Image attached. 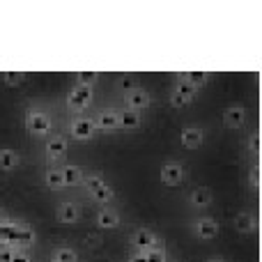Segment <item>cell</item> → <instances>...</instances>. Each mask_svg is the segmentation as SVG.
Listing matches in <instances>:
<instances>
[{"label": "cell", "mask_w": 262, "mask_h": 262, "mask_svg": "<svg viewBox=\"0 0 262 262\" xmlns=\"http://www.w3.org/2000/svg\"><path fill=\"white\" fill-rule=\"evenodd\" d=\"M51 127H53V120L46 108H30L26 113V131L30 136L44 138L46 134H51Z\"/></svg>", "instance_id": "obj_1"}, {"label": "cell", "mask_w": 262, "mask_h": 262, "mask_svg": "<svg viewBox=\"0 0 262 262\" xmlns=\"http://www.w3.org/2000/svg\"><path fill=\"white\" fill-rule=\"evenodd\" d=\"M92 99H95V88H88V85H78V83H74V88L67 92V108L69 113H85L88 106L92 104Z\"/></svg>", "instance_id": "obj_2"}, {"label": "cell", "mask_w": 262, "mask_h": 262, "mask_svg": "<svg viewBox=\"0 0 262 262\" xmlns=\"http://www.w3.org/2000/svg\"><path fill=\"white\" fill-rule=\"evenodd\" d=\"M184 180H186V170H184V166L177 161L163 163L161 170H159V182H161L163 186H180Z\"/></svg>", "instance_id": "obj_3"}, {"label": "cell", "mask_w": 262, "mask_h": 262, "mask_svg": "<svg viewBox=\"0 0 262 262\" xmlns=\"http://www.w3.org/2000/svg\"><path fill=\"white\" fill-rule=\"evenodd\" d=\"M193 235L198 237L200 242H209V239H216L219 232H221V226H219L216 219L212 216H200L193 221Z\"/></svg>", "instance_id": "obj_4"}, {"label": "cell", "mask_w": 262, "mask_h": 262, "mask_svg": "<svg viewBox=\"0 0 262 262\" xmlns=\"http://www.w3.org/2000/svg\"><path fill=\"white\" fill-rule=\"evenodd\" d=\"M95 134H97V127L92 122V118H88V115H76L69 122V136L74 140H90Z\"/></svg>", "instance_id": "obj_5"}, {"label": "cell", "mask_w": 262, "mask_h": 262, "mask_svg": "<svg viewBox=\"0 0 262 262\" xmlns=\"http://www.w3.org/2000/svg\"><path fill=\"white\" fill-rule=\"evenodd\" d=\"M161 242H159V237L154 235L149 228H136L134 235H131V246H134L136 253H145V251L154 249V246H159Z\"/></svg>", "instance_id": "obj_6"}, {"label": "cell", "mask_w": 262, "mask_h": 262, "mask_svg": "<svg viewBox=\"0 0 262 262\" xmlns=\"http://www.w3.org/2000/svg\"><path fill=\"white\" fill-rule=\"evenodd\" d=\"M67 149H69V143H67L64 136H51V138L46 140L44 152H46V159H49L51 163H58V161H62L64 159Z\"/></svg>", "instance_id": "obj_7"}, {"label": "cell", "mask_w": 262, "mask_h": 262, "mask_svg": "<svg viewBox=\"0 0 262 262\" xmlns=\"http://www.w3.org/2000/svg\"><path fill=\"white\" fill-rule=\"evenodd\" d=\"M152 104V95H149L147 90H143V88H136V90H131L124 95V108H131V111H143L147 108V106Z\"/></svg>", "instance_id": "obj_8"}, {"label": "cell", "mask_w": 262, "mask_h": 262, "mask_svg": "<svg viewBox=\"0 0 262 262\" xmlns=\"http://www.w3.org/2000/svg\"><path fill=\"white\" fill-rule=\"evenodd\" d=\"M92 122H95L97 131H115L120 129V122H118V111L115 108H101L95 113V118H92Z\"/></svg>", "instance_id": "obj_9"}, {"label": "cell", "mask_w": 262, "mask_h": 262, "mask_svg": "<svg viewBox=\"0 0 262 262\" xmlns=\"http://www.w3.org/2000/svg\"><path fill=\"white\" fill-rule=\"evenodd\" d=\"M58 221L64 223V226H69V223H76L78 219H81V207H78V203H74V200H62V203L58 205Z\"/></svg>", "instance_id": "obj_10"}, {"label": "cell", "mask_w": 262, "mask_h": 262, "mask_svg": "<svg viewBox=\"0 0 262 262\" xmlns=\"http://www.w3.org/2000/svg\"><path fill=\"white\" fill-rule=\"evenodd\" d=\"M244 122H246L244 106L235 104V106H228V108L223 111V124H226L228 129H239V127H244Z\"/></svg>", "instance_id": "obj_11"}, {"label": "cell", "mask_w": 262, "mask_h": 262, "mask_svg": "<svg viewBox=\"0 0 262 262\" xmlns=\"http://www.w3.org/2000/svg\"><path fill=\"white\" fill-rule=\"evenodd\" d=\"M205 140V131L200 127H184L180 136V143L184 149H198Z\"/></svg>", "instance_id": "obj_12"}, {"label": "cell", "mask_w": 262, "mask_h": 262, "mask_svg": "<svg viewBox=\"0 0 262 262\" xmlns=\"http://www.w3.org/2000/svg\"><path fill=\"white\" fill-rule=\"evenodd\" d=\"M95 223L101 228V230H115V228L120 226V214L111 207H101L99 212H97Z\"/></svg>", "instance_id": "obj_13"}, {"label": "cell", "mask_w": 262, "mask_h": 262, "mask_svg": "<svg viewBox=\"0 0 262 262\" xmlns=\"http://www.w3.org/2000/svg\"><path fill=\"white\" fill-rule=\"evenodd\" d=\"M212 200H214L212 189H207V186H198V189H193L189 193V205H191V207H195V209L209 207V205H212Z\"/></svg>", "instance_id": "obj_14"}, {"label": "cell", "mask_w": 262, "mask_h": 262, "mask_svg": "<svg viewBox=\"0 0 262 262\" xmlns=\"http://www.w3.org/2000/svg\"><path fill=\"white\" fill-rule=\"evenodd\" d=\"M118 122L120 129H138L143 124V115L138 111H131V108H120L118 111Z\"/></svg>", "instance_id": "obj_15"}, {"label": "cell", "mask_w": 262, "mask_h": 262, "mask_svg": "<svg viewBox=\"0 0 262 262\" xmlns=\"http://www.w3.org/2000/svg\"><path fill=\"white\" fill-rule=\"evenodd\" d=\"M232 226H235V230L242 232V235H251V232H255V228H258V221H255V216L251 212H242L235 216Z\"/></svg>", "instance_id": "obj_16"}, {"label": "cell", "mask_w": 262, "mask_h": 262, "mask_svg": "<svg viewBox=\"0 0 262 262\" xmlns=\"http://www.w3.org/2000/svg\"><path fill=\"white\" fill-rule=\"evenodd\" d=\"M44 184L49 186L51 191H62L64 189V177H62V168L51 166L49 170L44 172Z\"/></svg>", "instance_id": "obj_17"}, {"label": "cell", "mask_w": 262, "mask_h": 262, "mask_svg": "<svg viewBox=\"0 0 262 262\" xmlns=\"http://www.w3.org/2000/svg\"><path fill=\"white\" fill-rule=\"evenodd\" d=\"M177 78H180V81L191 83V85H195V88L200 90L203 85H207L209 74H207V72H198V69H186V72H180V74H177Z\"/></svg>", "instance_id": "obj_18"}, {"label": "cell", "mask_w": 262, "mask_h": 262, "mask_svg": "<svg viewBox=\"0 0 262 262\" xmlns=\"http://www.w3.org/2000/svg\"><path fill=\"white\" fill-rule=\"evenodd\" d=\"M18 163H21V154L14 152V149H0V170L5 172H12L14 168H18Z\"/></svg>", "instance_id": "obj_19"}, {"label": "cell", "mask_w": 262, "mask_h": 262, "mask_svg": "<svg viewBox=\"0 0 262 262\" xmlns=\"http://www.w3.org/2000/svg\"><path fill=\"white\" fill-rule=\"evenodd\" d=\"M62 177H64V186H78L85 175H83V168L81 166L67 163V166H62Z\"/></svg>", "instance_id": "obj_20"}, {"label": "cell", "mask_w": 262, "mask_h": 262, "mask_svg": "<svg viewBox=\"0 0 262 262\" xmlns=\"http://www.w3.org/2000/svg\"><path fill=\"white\" fill-rule=\"evenodd\" d=\"M90 198L95 200V203H99V205H106V203H111V200L115 198V189L111 184H104V186H99L97 191H92Z\"/></svg>", "instance_id": "obj_21"}, {"label": "cell", "mask_w": 262, "mask_h": 262, "mask_svg": "<svg viewBox=\"0 0 262 262\" xmlns=\"http://www.w3.org/2000/svg\"><path fill=\"white\" fill-rule=\"evenodd\" d=\"M51 260L55 262H78V253L69 246H58V249L51 253Z\"/></svg>", "instance_id": "obj_22"}, {"label": "cell", "mask_w": 262, "mask_h": 262, "mask_svg": "<svg viewBox=\"0 0 262 262\" xmlns=\"http://www.w3.org/2000/svg\"><path fill=\"white\" fill-rule=\"evenodd\" d=\"M172 92L186 97V99H195V95H198V88L191 85V83H186V81H177L175 88H172Z\"/></svg>", "instance_id": "obj_23"}, {"label": "cell", "mask_w": 262, "mask_h": 262, "mask_svg": "<svg viewBox=\"0 0 262 262\" xmlns=\"http://www.w3.org/2000/svg\"><path fill=\"white\" fill-rule=\"evenodd\" d=\"M0 81H3L5 85L14 88V85H21V83L26 81V74L23 72H0Z\"/></svg>", "instance_id": "obj_24"}, {"label": "cell", "mask_w": 262, "mask_h": 262, "mask_svg": "<svg viewBox=\"0 0 262 262\" xmlns=\"http://www.w3.org/2000/svg\"><path fill=\"white\" fill-rule=\"evenodd\" d=\"M78 85H88V88H95V83L99 81V72H76L74 74Z\"/></svg>", "instance_id": "obj_25"}, {"label": "cell", "mask_w": 262, "mask_h": 262, "mask_svg": "<svg viewBox=\"0 0 262 262\" xmlns=\"http://www.w3.org/2000/svg\"><path fill=\"white\" fill-rule=\"evenodd\" d=\"M81 184H83V189L88 191V195H90L92 191H97L99 186H104V184H106V180H104L101 175H88V177H83Z\"/></svg>", "instance_id": "obj_26"}, {"label": "cell", "mask_w": 262, "mask_h": 262, "mask_svg": "<svg viewBox=\"0 0 262 262\" xmlns=\"http://www.w3.org/2000/svg\"><path fill=\"white\" fill-rule=\"evenodd\" d=\"M16 226H18V221H14V219H9L7 223H3V226H0V244H7V242L12 239Z\"/></svg>", "instance_id": "obj_27"}, {"label": "cell", "mask_w": 262, "mask_h": 262, "mask_svg": "<svg viewBox=\"0 0 262 262\" xmlns=\"http://www.w3.org/2000/svg\"><path fill=\"white\" fill-rule=\"evenodd\" d=\"M145 260L147 262H168V253L161 246H154V249L145 251Z\"/></svg>", "instance_id": "obj_28"}, {"label": "cell", "mask_w": 262, "mask_h": 262, "mask_svg": "<svg viewBox=\"0 0 262 262\" xmlns=\"http://www.w3.org/2000/svg\"><path fill=\"white\" fill-rule=\"evenodd\" d=\"M246 147H249V152L253 154H260V147H262V138H260V134L255 131V134H251L249 136V140H246Z\"/></svg>", "instance_id": "obj_29"}, {"label": "cell", "mask_w": 262, "mask_h": 262, "mask_svg": "<svg viewBox=\"0 0 262 262\" xmlns=\"http://www.w3.org/2000/svg\"><path fill=\"white\" fill-rule=\"evenodd\" d=\"M260 182H262V175H260V166H253L249 170V186L253 191H260Z\"/></svg>", "instance_id": "obj_30"}, {"label": "cell", "mask_w": 262, "mask_h": 262, "mask_svg": "<svg viewBox=\"0 0 262 262\" xmlns=\"http://www.w3.org/2000/svg\"><path fill=\"white\" fill-rule=\"evenodd\" d=\"M118 88L124 92V95H127V92H131V90H136V88H138V81H136L134 76H122L118 81Z\"/></svg>", "instance_id": "obj_31"}, {"label": "cell", "mask_w": 262, "mask_h": 262, "mask_svg": "<svg viewBox=\"0 0 262 262\" xmlns=\"http://www.w3.org/2000/svg\"><path fill=\"white\" fill-rule=\"evenodd\" d=\"M18 249H14V246H7V244H0V262H12L14 260V253H16Z\"/></svg>", "instance_id": "obj_32"}, {"label": "cell", "mask_w": 262, "mask_h": 262, "mask_svg": "<svg viewBox=\"0 0 262 262\" xmlns=\"http://www.w3.org/2000/svg\"><path fill=\"white\" fill-rule=\"evenodd\" d=\"M193 99H186V97H182V95H177V92H172L170 95V106L172 108H184V106H189Z\"/></svg>", "instance_id": "obj_33"}, {"label": "cell", "mask_w": 262, "mask_h": 262, "mask_svg": "<svg viewBox=\"0 0 262 262\" xmlns=\"http://www.w3.org/2000/svg\"><path fill=\"white\" fill-rule=\"evenodd\" d=\"M12 262H32V258L28 255V251H21V249H18L16 253H14V260H12Z\"/></svg>", "instance_id": "obj_34"}, {"label": "cell", "mask_w": 262, "mask_h": 262, "mask_svg": "<svg viewBox=\"0 0 262 262\" xmlns=\"http://www.w3.org/2000/svg\"><path fill=\"white\" fill-rule=\"evenodd\" d=\"M129 262H147V260H145V253H134L129 258Z\"/></svg>", "instance_id": "obj_35"}, {"label": "cell", "mask_w": 262, "mask_h": 262, "mask_svg": "<svg viewBox=\"0 0 262 262\" xmlns=\"http://www.w3.org/2000/svg\"><path fill=\"white\" fill-rule=\"evenodd\" d=\"M9 221V216H7V212H5L3 207H0V226H3V223H7Z\"/></svg>", "instance_id": "obj_36"}, {"label": "cell", "mask_w": 262, "mask_h": 262, "mask_svg": "<svg viewBox=\"0 0 262 262\" xmlns=\"http://www.w3.org/2000/svg\"><path fill=\"white\" fill-rule=\"evenodd\" d=\"M205 262H228V260H223V258H219V255H214V258H207Z\"/></svg>", "instance_id": "obj_37"}, {"label": "cell", "mask_w": 262, "mask_h": 262, "mask_svg": "<svg viewBox=\"0 0 262 262\" xmlns=\"http://www.w3.org/2000/svg\"><path fill=\"white\" fill-rule=\"evenodd\" d=\"M168 262H177V260H168Z\"/></svg>", "instance_id": "obj_38"}, {"label": "cell", "mask_w": 262, "mask_h": 262, "mask_svg": "<svg viewBox=\"0 0 262 262\" xmlns=\"http://www.w3.org/2000/svg\"><path fill=\"white\" fill-rule=\"evenodd\" d=\"M51 262H55V260H51Z\"/></svg>", "instance_id": "obj_39"}]
</instances>
